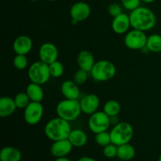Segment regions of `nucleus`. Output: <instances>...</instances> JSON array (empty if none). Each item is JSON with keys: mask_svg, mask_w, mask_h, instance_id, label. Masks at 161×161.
I'll use <instances>...</instances> for the list:
<instances>
[{"mask_svg": "<svg viewBox=\"0 0 161 161\" xmlns=\"http://www.w3.org/2000/svg\"><path fill=\"white\" fill-rule=\"evenodd\" d=\"M131 28L142 31L153 29L157 24V17L153 11L145 6L138 7L129 14Z\"/></svg>", "mask_w": 161, "mask_h": 161, "instance_id": "1", "label": "nucleus"}, {"mask_svg": "<svg viewBox=\"0 0 161 161\" xmlns=\"http://www.w3.org/2000/svg\"><path fill=\"white\" fill-rule=\"evenodd\" d=\"M72 130L70 122L58 116L51 119L46 124L44 134L48 139L55 142L69 138Z\"/></svg>", "mask_w": 161, "mask_h": 161, "instance_id": "2", "label": "nucleus"}, {"mask_svg": "<svg viewBox=\"0 0 161 161\" xmlns=\"http://www.w3.org/2000/svg\"><path fill=\"white\" fill-rule=\"evenodd\" d=\"M57 115L58 117L72 122L79 118L82 113L80 101L72 99H64L56 106Z\"/></svg>", "mask_w": 161, "mask_h": 161, "instance_id": "3", "label": "nucleus"}, {"mask_svg": "<svg viewBox=\"0 0 161 161\" xmlns=\"http://www.w3.org/2000/svg\"><path fill=\"white\" fill-rule=\"evenodd\" d=\"M116 73V68L112 61L100 60L96 61L90 72L91 77L97 82H106L112 80Z\"/></svg>", "mask_w": 161, "mask_h": 161, "instance_id": "4", "label": "nucleus"}, {"mask_svg": "<svg viewBox=\"0 0 161 161\" xmlns=\"http://www.w3.org/2000/svg\"><path fill=\"white\" fill-rule=\"evenodd\" d=\"M112 143L119 146L130 142L134 135V128L128 122H119L110 131Z\"/></svg>", "mask_w": 161, "mask_h": 161, "instance_id": "5", "label": "nucleus"}, {"mask_svg": "<svg viewBox=\"0 0 161 161\" xmlns=\"http://www.w3.org/2000/svg\"><path fill=\"white\" fill-rule=\"evenodd\" d=\"M28 76L30 81L43 85L50 80V72L49 64L42 61H35L28 68Z\"/></svg>", "mask_w": 161, "mask_h": 161, "instance_id": "6", "label": "nucleus"}, {"mask_svg": "<svg viewBox=\"0 0 161 161\" xmlns=\"http://www.w3.org/2000/svg\"><path fill=\"white\" fill-rule=\"evenodd\" d=\"M111 125L110 117L103 111H97L88 119V127L94 134L106 131Z\"/></svg>", "mask_w": 161, "mask_h": 161, "instance_id": "7", "label": "nucleus"}, {"mask_svg": "<svg viewBox=\"0 0 161 161\" xmlns=\"http://www.w3.org/2000/svg\"><path fill=\"white\" fill-rule=\"evenodd\" d=\"M147 37L145 31L132 28V30H130L126 33L124 44L130 50H142L146 47Z\"/></svg>", "mask_w": 161, "mask_h": 161, "instance_id": "8", "label": "nucleus"}, {"mask_svg": "<svg viewBox=\"0 0 161 161\" xmlns=\"http://www.w3.org/2000/svg\"><path fill=\"white\" fill-rule=\"evenodd\" d=\"M44 113L43 105L41 102H31L24 111V119L29 125H36L42 119Z\"/></svg>", "mask_w": 161, "mask_h": 161, "instance_id": "9", "label": "nucleus"}, {"mask_svg": "<svg viewBox=\"0 0 161 161\" xmlns=\"http://www.w3.org/2000/svg\"><path fill=\"white\" fill-rule=\"evenodd\" d=\"M39 57L41 61L47 64H50L58 60V47L52 42H44L40 46L39 49Z\"/></svg>", "mask_w": 161, "mask_h": 161, "instance_id": "10", "label": "nucleus"}, {"mask_svg": "<svg viewBox=\"0 0 161 161\" xmlns=\"http://www.w3.org/2000/svg\"><path fill=\"white\" fill-rule=\"evenodd\" d=\"M69 13L72 20H76L79 23L86 20L90 17L91 8L90 5L85 2H77L71 6Z\"/></svg>", "mask_w": 161, "mask_h": 161, "instance_id": "11", "label": "nucleus"}, {"mask_svg": "<svg viewBox=\"0 0 161 161\" xmlns=\"http://www.w3.org/2000/svg\"><path fill=\"white\" fill-rule=\"evenodd\" d=\"M82 113L86 115H90L98 111L100 106V99L98 96L94 94H89L85 95L80 100Z\"/></svg>", "mask_w": 161, "mask_h": 161, "instance_id": "12", "label": "nucleus"}, {"mask_svg": "<svg viewBox=\"0 0 161 161\" xmlns=\"http://www.w3.org/2000/svg\"><path fill=\"white\" fill-rule=\"evenodd\" d=\"M111 27L113 31L118 35L126 34L128 31H130V16L122 13L116 17H113L112 21Z\"/></svg>", "mask_w": 161, "mask_h": 161, "instance_id": "13", "label": "nucleus"}, {"mask_svg": "<svg viewBox=\"0 0 161 161\" xmlns=\"http://www.w3.org/2000/svg\"><path fill=\"white\" fill-rule=\"evenodd\" d=\"M73 146L68 138L53 142L50 146V153L55 158L67 157L72 150Z\"/></svg>", "mask_w": 161, "mask_h": 161, "instance_id": "14", "label": "nucleus"}, {"mask_svg": "<svg viewBox=\"0 0 161 161\" xmlns=\"http://www.w3.org/2000/svg\"><path fill=\"white\" fill-rule=\"evenodd\" d=\"M33 47V42L28 36L21 35L17 36L13 42V49L16 54L27 55L30 53Z\"/></svg>", "mask_w": 161, "mask_h": 161, "instance_id": "15", "label": "nucleus"}, {"mask_svg": "<svg viewBox=\"0 0 161 161\" xmlns=\"http://www.w3.org/2000/svg\"><path fill=\"white\" fill-rule=\"evenodd\" d=\"M61 91L62 95L67 99L78 100L80 96V90L79 85L73 80H65L61 83Z\"/></svg>", "mask_w": 161, "mask_h": 161, "instance_id": "16", "label": "nucleus"}, {"mask_svg": "<svg viewBox=\"0 0 161 161\" xmlns=\"http://www.w3.org/2000/svg\"><path fill=\"white\" fill-rule=\"evenodd\" d=\"M95 62L94 55L88 50H82L77 56V64L80 69H83L88 72H91Z\"/></svg>", "mask_w": 161, "mask_h": 161, "instance_id": "17", "label": "nucleus"}, {"mask_svg": "<svg viewBox=\"0 0 161 161\" xmlns=\"http://www.w3.org/2000/svg\"><path fill=\"white\" fill-rule=\"evenodd\" d=\"M17 108L14 99L8 96H3L0 98V116L8 117L15 113Z\"/></svg>", "mask_w": 161, "mask_h": 161, "instance_id": "18", "label": "nucleus"}, {"mask_svg": "<svg viewBox=\"0 0 161 161\" xmlns=\"http://www.w3.org/2000/svg\"><path fill=\"white\" fill-rule=\"evenodd\" d=\"M21 152L17 148L5 146L0 151V161H20Z\"/></svg>", "mask_w": 161, "mask_h": 161, "instance_id": "19", "label": "nucleus"}, {"mask_svg": "<svg viewBox=\"0 0 161 161\" xmlns=\"http://www.w3.org/2000/svg\"><path fill=\"white\" fill-rule=\"evenodd\" d=\"M25 92L28 95L31 102H42L43 100L44 91L42 85L31 82L27 86Z\"/></svg>", "mask_w": 161, "mask_h": 161, "instance_id": "20", "label": "nucleus"}, {"mask_svg": "<svg viewBox=\"0 0 161 161\" xmlns=\"http://www.w3.org/2000/svg\"><path fill=\"white\" fill-rule=\"evenodd\" d=\"M68 139L70 141L73 147L80 148L84 146L87 142V135L81 129H73L70 132Z\"/></svg>", "mask_w": 161, "mask_h": 161, "instance_id": "21", "label": "nucleus"}, {"mask_svg": "<svg viewBox=\"0 0 161 161\" xmlns=\"http://www.w3.org/2000/svg\"><path fill=\"white\" fill-rule=\"evenodd\" d=\"M135 156V149L132 145L127 144L121 145L118 146L117 157L120 160L129 161L131 160Z\"/></svg>", "mask_w": 161, "mask_h": 161, "instance_id": "22", "label": "nucleus"}, {"mask_svg": "<svg viewBox=\"0 0 161 161\" xmlns=\"http://www.w3.org/2000/svg\"><path fill=\"white\" fill-rule=\"evenodd\" d=\"M146 48L153 53L161 52V35L152 34L147 37Z\"/></svg>", "mask_w": 161, "mask_h": 161, "instance_id": "23", "label": "nucleus"}, {"mask_svg": "<svg viewBox=\"0 0 161 161\" xmlns=\"http://www.w3.org/2000/svg\"><path fill=\"white\" fill-rule=\"evenodd\" d=\"M121 111V105L116 100H108L103 106V112L106 113L109 117L117 116Z\"/></svg>", "mask_w": 161, "mask_h": 161, "instance_id": "24", "label": "nucleus"}, {"mask_svg": "<svg viewBox=\"0 0 161 161\" xmlns=\"http://www.w3.org/2000/svg\"><path fill=\"white\" fill-rule=\"evenodd\" d=\"M14 102H15L16 105H17V108H23L25 109L27 106L28 105V104L31 102L29 97L27 94L26 92H20L18 94H16V96L14 97Z\"/></svg>", "mask_w": 161, "mask_h": 161, "instance_id": "25", "label": "nucleus"}, {"mask_svg": "<svg viewBox=\"0 0 161 161\" xmlns=\"http://www.w3.org/2000/svg\"><path fill=\"white\" fill-rule=\"evenodd\" d=\"M94 139H95V142L99 146H102V147H105V146H108L110 143H112L110 132H108L107 130L106 131H102L100 132V133L95 134Z\"/></svg>", "mask_w": 161, "mask_h": 161, "instance_id": "26", "label": "nucleus"}, {"mask_svg": "<svg viewBox=\"0 0 161 161\" xmlns=\"http://www.w3.org/2000/svg\"><path fill=\"white\" fill-rule=\"evenodd\" d=\"M49 68H50V75L54 78H59V77L62 76V75L64 74V65L61 61H58V60L49 64Z\"/></svg>", "mask_w": 161, "mask_h": 161, "instance_id": "27", "label": "nucleus"}, {"mask_svg": "<svg viewBox=\"0 0 161 161\" xmlns=\"http://www.w3.org/2000/svg\"><path fill=\"white\" fill-rule=\"evenodd\" d=\"M13 64L17 70H24L28 65V60L26 55L17 54L14 58Z\"/></svg>", "mask_w": 161, "mask_h": 161, "instance_id": "28", "label": "nucleus"}, {"mask_svg": "<svg viewBox=\"0 0 161 161\" xmlns=\"http://www.w3.org/2000/svg\"><path fill=\"white\" fill-rule=\"evenodd\" d=\"M88 73L89 72H86V71L80 69L74 74L73 81L78 85L84 84L88 79Z\"/></svg>", "mask_w": 161, "mask_h": 161, "instance_id": "29", "label": "nucleus"}, {"mask_svg": "<svg viewBox=\"0 0 161 161\" xmlns=\"http://www.w3.org/2000/svg\"><path fill=\"white\" fill-rule=\"evenodd\" d=\"M118 146L113 143H110L108 146L103 147V154L106 158H114L117 157Z\"/></svg>", "mask_w": 161, "mask_h": 161, "instance_id": "30", "label": "nucleus"}, {"mask_svg": "<svg viewBox=\"0 0 161 161\" xmlns=\"http://www.w3.org/2000/svg\"><path fill=\"white\" fill-rule=\"evenodd\" d=\"M142 0H121L122 6L127 10L132 11L139 7Z\"/></svg>", "mask_w": 161, "mask_h": 161, "instance_id": "31", "label": "nucleus"}, {"mask_svg": "<svg viewBox=\"0 0 161 161\" xmlns=\"http://www.w3.org/2000/svg\"><path fill=\"white\" fill-rule=\"evenodd\" d=\"M108 12L111 17H115L118 16L119 14H122V6L119 4V3H113L108 6Z\"/></svg>", "mask_w": 161, "mask_h": 161, "instance_id": "32", "label": "nucleus"}, {"mask_svg": "<svg viewBox=\"0 0 161 161\" xmlns=\"http://www.w3.org/2000/svg\"><path fill=\"white\" fill-rule=\"evenodd\" d=\"M77 161H97L95 159L92 158V157H83L79 159Z\"/></svg>", "mask_w": 161, "mask_h": 161, "instance_id": "33", "label": "nucleus"}, {"mask_svg": "<svg viewBox=\"0 0 161 161\" xmlns=\"http://www.w3.org/2000/svg\"><path fill=\"white\" fill-rule=\"evenodd\" d=\"M54 161H72L70 159L68 158L67 157H59V158H56L54 160Z\"/></svg>", "mask_w": 161, "mask_h": 161, "instance_id": "34", "label": "nucleus"}, {"mask_svg": "<svg viewBox=\"0 0 161 161\" xmlns=\"http://www.w3.org/2000/svg\"><path fill=\"white\" fill-rule=\"evenodd\" d=\"M142 1L144 2V3H153L155 0H142Z\"/></svg>", "mask_w": 161, "mask_h": 161, "instance_id": "35", "label": "nucleus"}, {"mask_svg": "<svg viewBox=\"0 0 161 161\" xmlns=\"http://www.w3.org/2000/svg\"><path fill=\"white\" fill-rule=\"evenodd\" d=\"M157 161H161V154L160 155V157H159V158H158V160Z\"/></svg>", "mask_w": 161, "mask_h": 161, "instance_id": "36", "label": "nucleus"}, {"mask_svg": "<svg viewBox=\"0 0 161 161\" xmlns=\"http://www.w3.org/2000/svg\"><path fill=\"white\" fill-rule=\"evenodd\" d=\"M47 1H49V2H54V1H57V0H47Z\"/></svg>", "mask_w": 161, "mask_h": 161, "instance_id": "37", "label": "nucleus"}, {"mask_svg": "<svg viewBox=\"0 0 161 161\" xmlns=\"http://www.w3.org/2000/svg\"><path fill=\"white\" fill-rule=\"evenodd\" d=\"M30 1H31V2H37V1H39V0H30Z\"/></svg>", "mask_w": 161, "mask_h": 161, "instance_id": "38", "label": "nucleus"}]
</instances>
